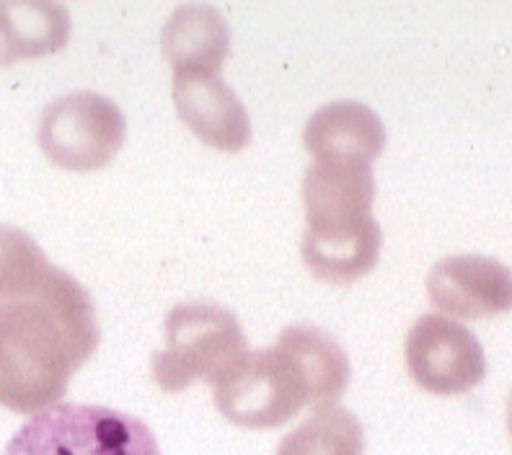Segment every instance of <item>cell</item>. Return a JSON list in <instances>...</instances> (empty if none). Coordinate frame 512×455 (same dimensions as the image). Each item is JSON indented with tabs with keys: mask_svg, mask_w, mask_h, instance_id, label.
<instances>
[{
	"mask_svg": "<svg viewBox=\"0 0 512 455\" xmlns=\"http://www.w3.org/2000/svg\"><path fill=\"white\" fill-rule=\"evenodd\" d=\"M0 455H163L143 419L91 404L34 414Z\"/></svg>",
	"mask_w": 512,
	"mask_h": 455,
	"instance_id": "cell-4",
	"label": "cell"
},
{
	"mask_svg": "<svg viewBox=\"0 0 512 455\" xmlns=\"http://www.w3.org/2000/svg\"><path fill=\"white\" fill-rule=\"evenodd\" d=\"M70 11L47 0H0V68L65 50Z\"/></svg>",
	"mask_w": 512,
	"mask_h": 455,
	"instance_id": "cell-12",
	"label": "cell"
},
{
	"mask_svg": "<svg viewBox=\"0 0 512 455\" xmlns=\"http://www.w3.org/2000/svg\"><path fill=\"white\" fill-rule=\"evenodd\" d=\"M50 269V259L29 233L0 225V300L34 290Z\"/></svg>",
	"mask_w": 512,
	"mask_h": 455,
	"instance_id": "cell-15",
	"label": "cell"
},
{
	"mask_svg": "<svg viewBox=\"0 0 512 455\" xmlns=\"http://www.w3.org/2000/svg\"><path fill=\"white\" fill-rule=\"evenodd\" d=\"M507 432H510L512 437V393H510V399H507Z\"/></svg>",
	"mask_w": 512,
	"mask_h": 455,
	"instance_id": "cell-16",
	"label": "cell"
},
{
	"mask_svg": "<svg viewBox=\"0 0 512 455\" xmlns=\"http://www.w3.org/2000/svg\"><path fill=\"white\" fill-rule=\"evenodd\" d=\"M99 342L88 290L52 267L34 290L0 300V404L32 417L57 406Z\"/></svg>",
	"mask_w": 512,
	"mask_h": 455,
	"instance_id": "cell-1",
	"label": "cell"
},
{
	"mask_svg": "<svg viewBox=\"0 0 512 455\" xmlns=\"http://www.w3.org/2000/svg\"><path fill=\"white\" fill-rule=\"evenodd\" d=\"M373 163L363 158H313L303 176L306 233L300 256L313 277L347 285L370 275L381 259L383 233L370 215Z\"/></svg>",
	"mask_w": 512,
	"mask_h": 455,
	"instance_id": "cell-2",
	"label": "cell"
},
{
	"mask_svg": "<svg viewBox=\"0 0 512 455\" xmlns=\"http://www.w3.org/2000/svg\"><path fill=\"white\" fill-rule=\"evenodd\" d=\"M174 104L179 119L210 148L238 153L249 145V112L218 75H176Z\"/></svg>",
	"mask_w": 512,
	"mask_h": 455,
	"instance_id": "cell-9",
	"label": "cell"
},
{
	"mask_svg": "<svg viewBox=\"0 0 512 455\" xmlns=\"http://www.w3.org/2000/svg\"><path fill=\"white\" fill-rule=\"evenodd\" d=\"M404 357L412 381L432 396H458L487 378V355L474 331L443 313L414 321Z\"/></svg>",
	"mask_w": 512,
	"mask_h": 455,
	"instance_id": "cell-7",
	"label": "cell"
},
{
	"mask_svg": "<svg viewBox=\"0 0 512 455\" xmlns=\"http://www.w3.org/2000/svg\"><path fill=\"white\" fill-rule=\"evenodd\" d=\"M277 344L293 352L306 370L313 388V404H337L352 378V365L342 344L329 331L311 324H293L282 331Z\"/></svg>",
	"mask_w": 512,
	"mask_h": 455,
	"instance_id": "cell-13",
	"label": "cell"
},
{
	"mask_svg": "<svg viewBox=\"0 0 512 455\" xmlns=\"http://www.w3.org/2000/svg\"><path fill=\"white\" fill-rule=\"evenodd\" d=\"M277 455H365V430L344 406H316L306 422L282 437Z\"/></svg>",
	"mask_w": 512,
	"mask_h": 455,
	"instance_id": "cell-14",
	"label": "cell"
},
{
	"mask_svg": "<svg viewBox=\"0 0 512 455\" xmlns=\"http://www.w3.org/2000/svg\"><path fill=\"white\" fill-rule=\"evenodd\" d=\"M163 329L166 350L153 355L150 375L166 393H179L197 381L220 386L251 352L233 311L213 303H179Z\"/></svg>",
	"mask_w": 512,
	"mask_h": 455,
	"instance_id": "cell-3",
	"label": "cell"
},
{
	"mask_svg": "<svg viewBox=\"0 0 512 455\" xmlns=\"http://www.w3.org/2000/svg\"><path fill=\"white\" fill-rule=\"evenodd\" d=\"M163 57L176 75H218L231 50V29L223 13L207 3H184L161 32Z\"/></svg>",
	"mask_w": 512,
	"mask_h": 455,
	"instance_id": "cell-10",
	"label": "cell"
},
{
	"mask_svg": "<svg viewBox=\"0 0 512 455\" xmlns=\"http://www.w3.org/2000/svg\"><path fill=\"white\" fill-rule=\"evenodd\" d=\"M427 298L456 318L500 316L512 311V269L492 256H445L427 275Z\"/></svg>",
	"mask_w": 512,
	"mask_h": 455,
	"instance_id": "cell-8",
	"label": "cell"
},
{
	"mask_svg": "<svg viewBox=\"0 0 512 455\" xmlns=\"http://www.w3.org/2000/svg\"><path fill=\"white\" fill-rule=\"evenodd\" d=\"M303 145L313 158H363L373 163L386 148V127L360 101H331L311 114Z\"/></svg>",
	"mask_w": 512,
	"mask_h": 455,
	"instance_id": "cell-11",
	"label": "cell"
},
{
	"mask_svg": "<svg viewBox=\"0 0 512 455\" xmlns=\"http://www.w3.org/2000/svg\"><path fill=\"white\" fill-rule=\"evenodd\" d=\"M213 391L218 412L228 422L249 430L280 427L303 406L313 404V388L306 370L282 344L249 352L241 368Z\"/></svg>",
	"mask_w": 512,
	"mask_h": 455,
	"instance_id": "cell-5",
	"label": "cell"
},
{
	"mask_svg": "<svg viewBox=\"0 0 512 455\" xmlns=\"http://www.w3.org/2000/svg\"><path fill=\"white\" fill-rule=\"evenodd\" d=\"M127 138V119L109 96L75 91L44 106L39 148L57 169L99 171L117 158Z\"/></svg>",
	"mask_w": 512,
	"mask_h": 455,
	"instance_id": "cell-6",
	"label": "cell"
}]
</instances>
